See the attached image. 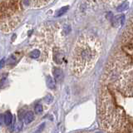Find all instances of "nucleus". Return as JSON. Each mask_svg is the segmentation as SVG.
<instances>
[{"label":"nucleus","mask_w":133,"mask_h":133,"mask_svg":"<svg viewBox=\"0 0 133 133\" xmlns=\"http://www.w3.org/2000/svg\"><path fill=\"white\" fill-rule=\"evenodd\" d=\"M101 51L100 43L90 35L80 37L76 43L72 58L74 74L81 76L89 71L97 62Z\"/></svg>","instance_id":"obj_1"},{"label":"nucleus","mask_w":133,"mask_h":133,"mask_svg":"<svg viewBox=\"0 0 133 133\" xmlns=\"http://www.w3.org/2000/svg\"><path fill=\"white\" fill-rule=\"evenodd\" d=\"M99 119L101 125L111 133H119L126 127L127 120L122 109L116 105L108 92L101 94L99 100Z\"/></svg>","instance_id":"obj_2"},{"label":"nucleus","mask_w":133,"mask_h":133,"mask_svg":"<svg viewBox=\"0 0 133 133\" xmlns=\"http://www.w3.org/2000/svg\"><path fill=\"white\" fill-rule=\"evenodd\" d=\"M127 60L119 59L107 65L106 76L109 82H113L116 87L126 96L133 95V66L127 65Z\"/></svg>","instance_id":"obj_3"},{"label":"nucleus","mask_w":133,"mask_h":133,"mask_svg":"<svg viewBox=\"0 0 133 133\" xmlns=\"http://www.w3.org/2000/svg\"><path fill=\"white\" fill-rule=\"evenodd\" d=\"M53 78L56 82H60L63 79V72L58 67H55L53 69Z\"/></svg>","instance_id":"obj_4"},{"label":"nucleus","mask_w":133,"mask_h":133,"mask_svg":"<svg viewBox=\"0 0 133 133\" xmlns=\"http://www.w3.org/2000/svg\"><path fill=\"white\" fill-rule=\"evenodd\" d=\"M125 21V16L123 14L121 15H117L112 19V25L116 28H119L121 25L123 24V22Z\"/></svg>","instance_id":"obj_5"},{"label":"nucleus","mask_w":133,"mask_h":133,"mask_svg":"<svg viewBox=\"0 0 133 133\" xmlns=\"http://www.w3.org/2000/svg\"><path fill=\"white\" fill-rule=\"evenodd\" d=\"M34 120V114L32 112H28L25 113V115L24 116V121L25 124H29Z\"/></svg>","instance_id":"obj_6"},{"label":"nucleus","mask_w":133,"mask_h":133,"mask_svg":"<svg viewBox=\"0 0 133 133\" xmlns=\"http://www.w3.org/2000/svg\"><path fill=\"white\" fill-rule=\"evenodd\" d=\"M47 86L50 89H55L56 88V81L54 78H52L51 76L47 77Z\"/></svg>","instance_id":"obj_7"},{"label":"nucleus","mask_w":133,"mask_h":133,"mask_svg":"<svg viewBox=\"0 0 133 133\" xmlns=\"http://www.w3.org/2000/svg\"><path fill=\"white\" fill-rule=\"evenodd\" d=\"M12 121H13V115L9 112H6L4 114V123L7 126H9L12 123Z\"/></svg>","instance_id":"obj_8"},{"label":"nucleus","mask_w":133,"mask_h":133,"mask_svg":"<svg viewBox=\"0 0 133 133\" xmlns=\"http://www.w3.org/2000/svg\"><path fill=\"white\" fill-rule=\"evenodd\" d=\"M68 9H69V6H64L62 7H61V9L58 11V12H57L56 17H60V16H62V15L65 14L67 12Z\"/></svg>","instance_id":"obj_9"},{"label":"nucleus","mask_w":133,"mask_h":133,"mask_svg":"<svg viewBox=\"0 0 133 133\" xmlns=\"http://www.w3.org/2000/svg\"><path fill=\"white\" fill-rule=\"evenodd\" d=\"M22 121H18V122L14 125L13 129V131L14 133H18V132H19L22 130Z\"/></svg>","instance_id":"obj_10"},{"label":"nucleus","mask_w":133,"mask_h":133,"mask_svg":"<svg viewBox=\"0 0 133 133\" xmlns=\"http://www.w3.org/2000/svg\"><path fill=\"white\" fill-rule=\"evenodd\" d=\"M128 5H129V4H128V3L124 2V3H121V5H119L118 7H116V10L118 11V12H123V11H125V10H127V9Z\"/></svg>","instance_id":"obj_11"},{"label":"nucleus","mask_w":133,"mask_h":133,"mask_svg":"<svg viewBox=\"0 0 133 133\" xmlns=\"http://www.w3.org/2000/svg\"><path fill=\"white\" fill-rule=\"evenodd\" d=\"M54 59H55V62L57 63H62V59H63V55L62 53L58 52V53H55V56H54Z\"/></svg>","instance_id":"obj_12"},{"label":"nucleus","mask_w":133,"mask_h":133,"mask_svg":"<svg viewBox=\"0 0 133 133\" xmlns=\"http://www.w3.org/2000/svg\"><path fill=\"white\" fill-rule=\"evenodd\" d=\"M29 55L32 58H38L40 56V51L37 50V49H35V50H33L30 52Z\"/></svg>","instance_id":"obj_13"},{"label":"nucleus","mask_w":133,"mask_h":133,"mask_svg":"<svg viewBox=\"0 0 133 133\" xmlns=\"http://www.w3.org/2000/svg\"><path fill=\"white\" fill-rule=\"evenodd\" d=\"M34 111H35V113L37 114H40L43 112V106L41 104H37L35 106V108H34Z\"/></svg>","instance_id":"obj_14"},{"label":"nucleus","mask_w":133,"mask_h":133,"mask_svg":"<svg viewBox=\"0 0 133 133\" xmlns=\"http://www.w3.org/2000/svg\"><path fill=\"white\" fill-rule=\"evenodd\" d=\"M52 100H53V97H52V95H50V94L47 95V96L45 97V98H44L45 102H46V103H48V104H50L51 102L52 101Z\"/></svg>","instance_id":"obj_15"},{"label":"nucleus","mask_w":133,"mask_h":133,"mask_svg":"<svg viewBox=\"0 0 133 133\" xmlns=\"http://www.w3.org/2000/svg\"><path fill=\"white\" fill-rule=\"evenodd\" d=\"M128 27V29H129V31H131V33H133V15H132V17L131 18V19H130V22H129V26Z\"/></svg>","instance_id":"obj_16"},{"label":"nucleus","mask_w":133,"mask_h":133,"mask_svg":"<svg viewBox=\"0 0 133 133\" xmlns=\"http://www.w3.org/2000/svg\"><path fill=\"white\" fill-rule=\"evenodd\" d=\"M44 127H45V123H42L40 126L38 127V128H37V130L35 131V132H34V133H41L42 131H43V129H44Z\"/></svg>","instance_id":"obj_17"},{"label":"nucleus","mask_w":133,"mask_h":133,"mask_svg":"<svg viewBox=\"0 0 133 133\" xmlns=\"http://www.w3.org/2000/svg\"><path fill=\"white\" fill-rule=\"evenodd\" d=\"M71 32V27L68 26V25H66L63 27V33L65 34H68Z\"/></svg>","instance_id":"obj_18"},{"label":"nucleus","mask_w":133,"mask_h":133,"mask_svg":"<svg viewBox=\"0 0 133 133\" xmlns=\"http://www.w3.org/2000/svg\"><path fill=\"white\" fill-rule=\"evenodd\" d=\"M5 65V58H3L2 60H0V69L3 68Z\"/></svg>","instance_id":"obj_19"},{"label":"nucleus","mask_w":133,"mask_h":133,"mask_svg":"<svg viewBox=\"0 0 133 133\" xmlns=\"http://www.w3.org/2000/svg\"><path fill=\"white\" fill-rule=\"evenodd\" d=\"M4 123V115L0 114V125H3Z\"/></svg>","instance_id":"obj_20"},{"label":"nucleus","mask_w":133,"mask_h":133,"mask_svg":"<svg viewBox=\"0 0 133 133\" xmlns=\"http://www.w3.org/2000/svg\"><path fill=\"white\" fill-rule=\"evenodd\" d=\"M95 133H102V132H100V131H97V132H95Z\"/></svg>","instance_id":"obj_21"}]
</instances>
